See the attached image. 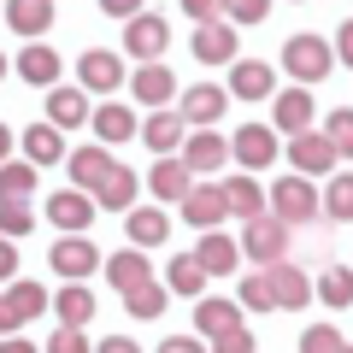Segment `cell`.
I'll use <instances>...</instances> for the list:
<instances>
[{
	"label": "cell",
	"instance_id": "cell-1",
	"mask_svg": "<svg viewBox=\"0 0 353 353\" xmlns=\"http://www.w3.org/2000/svg\"><path fill=\"white\" fill-rule=\"evenodd\" d=\"M265 212L277 218V224H312L318 212H324V201H318V189H312V176H283V183H271L265 189Z\"/></svg>",
	"mask_w": 353,
	"mask_h": 353
},
{
	"label": "cell",
	"instance_id": "cell-2",
	"mask_svg": "<svg viewBox=\"0 0 353 353\" xmlns=\"http://www.w3.org/2000/svg\"><path fill=\"white\" fill-rule=\"evenodd\" d=\"M330 65H336V48H330L324 36H312V30H301V36L283 41V71L294 77V88H312L330 77Z\"/></svg>",
	"mask_w": 353,
	"mask_h": 353
},
{
	"label": "cell",
	"instance_id": "cell-3",
	"mask_svg": "<svg viewBox=\"0 0 353 353\" xmlns=\"http://www.w3.org/2000/svg\"><path fill=\"white\" fill-rule=\"evenodd\" d=\"M241 253H248L253 265H283L289 259V224H277V218L265 212V218H253V224H241Z\"/></svg>",
	"mask_w": 353,
	"mask_h": 353
},
{
	"label": "cell",
	"instance_id": "cell-4",
	"mask_svg": "<svg viewBox=\"0 0 353 353\" xmlns=\"http://www.w3.org/2000/svg\"><path fill=\"white\" fill-rule=\"evenodd\" d=\"M165 48H171V24H165L159 12H141V18H130V24H124V53L136 65H159Z\"/></svg>",
	"mask_w": 353,
	"mask_h": 353
},
{
	"label": "cell",
	"instance_id": "cell-5",
	"mask_svg": "<svg viewBox=\"0 0 353 353\" xmlns=\"http://www.w3.org/2000/svg\"><path fill=\"white\" fill-rule=\"evenodd\" d=\"M112 148H101V141H83V148H71L65 153V171H71V189H83V194H94L112 176Z\"/></svg>",
	"mask_w": 353,
	"mask_h": 353
},
{
	"label": "cell",
	"instance_id": "cell-6",
	"mask_svg": "<svg viewBox=\"0 0 353 353\" xmlns=\"http://www.w3.org/2000/svg\"><path fill=\"white\" fill-rule=\"evenodd\" d=\"M312 118H318L312 88H283V94H271V130L277 136H306Z\"/></svg>",
	"mask_w": 353,
	"mask_h": 353
},
{
	"label": "cell",
	"instance_id": "cell-7",
	"mask_svg": "<svg viewBox=\"0 0 353 353\" xmlns=\"http://www.w3.org/2000/svg\"><path fill=\"white\" fill-rule=\"evenodd\" d=\"M48 265L59 271L65 283H83V277L101 271V248H94L88 236H59V241H53V253H48Z\"/></svg>",
	"mask_w": 353,
	"mask_h": 353
},
{
	"label": "cell",
	"instance_id": "cell-8",
	"mask_svg": "<svg viewBox=\"0 0 353 353\" xmlns=\"http://www.w3.org/2000/svg\"><path fill=\"white\" fill-rule=\"evenodd\" d=\"M77 83H83V94H118L124 88V59L112 48H88L77 59Z\"/></svg>",
	"mask_w": 353,
	"mask_h": 353
},
{
	"label": "cell",
	"instance_id": "cell-9",
	"mask_svg": "<svg viewBox=\"0 0 353 353\" xmlns=\"http://www.w3.org/2000/svg\"><path fill=\"white\" fill-rule=\"evenodd\" d=\"M230 159H236L241 171H265V165L277 159V130L271 124H241L236 136H230Z\"/></svg>",
	"mask_w": 353,
	"mask_h": 353
},
{
	"label": "cell",
	"instance_id": "cell-10",
	"mask_svg": "<svg viewBox=\"0 0 353 353\" xmlns=\"http://www.w3.org/2000/svg\"><path fill=\"white\" fill-rule=\"evenodd\" d=\"M176 159L189 165L194 176H212V171H224V159H230V136H218V130H194V136H183Z\"/></svg>",
	"mask_w": 353,
	"mask_h": 353
},
{
	"label": "cell",
	"instance_id": "cell-11",
	"mask_svg": "<svg viewBox=\"0 0 353 353\" xmlns=\"http://www.w3.org/2000/svg\"><path fill=\"white\" fill-rule=\"evenodd\" d=\"M183 218H189L201 236H206V230H218V224L230 218V194H224V183H194V189L183 194Z\"/></svg>",
	"mask_w": 353,
	"mask_h": 353
},
{
	"label": "cell",
	"instance_id": "cell-12",
	"mask_svg": "<svg viewBox=\"0 0 353 353\" xmlns=\"http://www.w3.org/2000/svg\"><path fill=\"white\" fill-rule=\"evenodd\" d=\"M48 224L65 230V236H83V230L94 224V194H83V189H59V194H48Z\"/></svg>",
	"mask_w": 353,
	"mask_h": 353
},
{
	"label": "cell",
	"instance_id": "cell-13",
	"mask_svg": "<svg viewBox=\"0 0 353 353\" xmlns=\"http://www.w3.org/2000/svg\"><path fill=\"white\" fill-rule=\"evenodd\" d=\"M289 159H294V176H336V148L324 141V130L289 136Z\"/></svg>",
	"mask_w": 353,
	"mask_h": 353
},
{
	"label": "cell",
	"instance_id": "cell-14",
	"mask_svg": "<svg viewBox=\"0 0 353 353\" xmlns=\"http://www.w3.org/2000/svg\"><path fill=\"white\" fill-rule=\"evenodd\" d=\"M224 94H236V101H271V94H277V71L265 59H236Z\"/></svg>",
	"mask_w": 353,
	"mask_h": 353
},
{
	"label": "cell",
	"instance_id": "cell-15",
	"mask_svg": "<svg viewBox=\"0 0 353 353\" xmlns=\"http://www.w3.org/2000/svg\"><path fill=\"white\" fill-rule=\"evenodd\" d=\"M94 141H101V148H118V141H136L141 136V118L130 112L124 101H106V106H94Z\"/></svg>",
	"mask_w": 353,
	"mask_h": 353
},
{
	"label": "cell",
	"instance_id": "cell-16",
	"mask_svg": "<svg viewBox=\"0 0 353 353\" xmlns=\"http://www.w3.org/2000/svg\"><path fill=\"white\" fill-rule=\"evenodd\" d=\"M224 106H230V94L218 83H194L189 94H183V106H176V112H183V124H194V130H212L218 118H224Z\"/></svg>",
	"mask_w": 353,
	"mask_h": 353
},
{
	"label": "cell",
	"instance_id": "cell-17",
	"mask_svg": "<svg viewBox=\"0 0 353 353\" xmlns=\"http://www.w3.org/2000/svg\"><path fill=\"white\" fill-rule=\"evenodd\" d=\"M194 59L201 65H236V24H224V18H218V24H194Z\"/></svg>",
	"mask_w": 353,
	"mask_h": 353
},
{
	"label": "cell",
	"instance_id": "cell-18",
	"mask_svg": "<svg viewBox=\"0 0 353 353\" xmlns=\"http://www.w3.org/2000/svg\"><path fill=\"white\" fill-rule=\"evenodd\" d=\"M265 283H271V294H277V306L283 312H301L306 301H312V277H306L301 265H271V271H265Z\"/></svg>",
	"mask_w": 353,
	"mask_h": 353
},
{
	"label": "cell",
	"instance_id": "cell-19",
	"mask_svg": "<svg viewBox=\"0 0 353 353\" xmlns=\"http://www.w3.org/2000/svg\"><path fill=\"white\" fill-rule=\"evenodd\" d=\"M130 94H136L141 106H153V112H165V101L176 94L171 65H136V77H130Z\"/></svg>",
	"mask_w": 353,
	"mask_h": 353
},
{
	"label": "cell",
	"instance_id": "cell-20",
	"mask_svg": "<svg viewBox=\"0 0 353 353\" xmlns=\"http://www.w3.org/2000/svg\"><path fill=\"white\" fill-rule=\"evenodd\" d=\"M124 236H130V248L148 253V248H159V241L171 236V218H165L159 206H130L124 212Z\"/></svg>",
	"mask_w": 353,
	"mask_h": 353
},
{
	"label": "cell",
	"instance_id": "cell-21",
	"mask_svg": "<svg viewBox=\"0 0 353 353\" xmlns=\"http://www.w3.org/2000/svg\"><path fill=\"white\" fill-rule=\"evenodd\" d=\"M101 271L112 277L118 294H130V289H141V283H153V265H148V253H141V248H124V253H112V259H101Z\"/></svg>",
	"mask_w": 353,
	"mask_h": 353
},
{
	"label": "cell",
	"instance_id": "cell-22",
	"mask_svg": "<svg viewBox=\"0 0 353 353\" xmlns=\"http://www.w3.org/2000/svg\"><path fill=\"white\" fill-rule=\"evenodd\" d=\"M53 312H59V330H88L94 324V289L88 283H65L53 294Z\"/></svg>",
	"mask_w": 353,
	"mask_h": 353
},
{
	"label": "cell",
	"instance_id": "cell-23",
	"mask_svg": "<svg viewBox=\"0 0 353 353\" xmlns=\"http://www.w3.org/2000/svg\"><path fill=\"white\" fill-rule=\"evenodd\" d=\"M18 148H24L30 165H59L65 153H71V148H65V130H53L48 118H41V124H30L24 136H18Z\"/></svg>",
	"mask_w": 353,
	"mask_h": 353
},
{
	"label": "cell",
	"instance_id": "cell-24",
	"mask_svg": "<svg viewBox=\"0 0 353 353\" xmlns=\"http://www.w3.org/2000/svg\"><path fill=\"white\" fill-rule=\"evenodd\" d=\"M148 189H153V201H176V206H183V194L194 189V171L171 153V159H159V165L148 171Z\"/></svg>",
	"mask_w": 353,
	"mask_h": 353
},
{
	"label": "cell",
	"instance_id": "cell-25",
	"mask_svg": "<svg viewBox=\"0 0 353 353\" xmlns=\"http://www.w3.org/2000/svg\"><path fill=\"white\" fill-rule=\"evenodd\" d=\"M194 265H201L206 277H236V236L206 230V236L194 241Z\"/></svg>",
	"mask_w": 353,
	"mask_h": 353
},
{
	"label": "cell",
	"instance_id": "cell-26",
	"mask_svg": "<svg viewBox=\"0 0 353 353\" xmlns=\"http://www.w3.org/2000/svg\"><path fill=\"white\" fill-rule=\"evenodd\" d=\"M6 24L24 41H41L53 30V0H6Z\"/></svg>",
	"mask_w": 353,
	"mask_h": 353
},
{
	"label": "cell",
	"instance_id": "cell-27",
	"mask_svg": "<svg viewBox=\"0 0 353 353\" xmlns=\"http://www.w3.org/2000/svg\"><path fill=\"white\" fill-rule=\"evenodd\" d=\"M236 324H241V306L236 301H224V294H201V301H194V330H201L206 341L224 336V330H236Z\"/></svg>",
	"mask_w": 353,
	"mask_h": 353
},
{
	"label": "cell",
	"instance_id": "cell-28",
	"mask_svg": "<svg viewBox=\"0 0 353 353\" xmlns=\"http://www.w3.org/2000/svg\"><path fill=\"white\" fill-rule=\"evenodd\" d=\"M183 136H189V124H183V112H153L148 124H141V141H148L159 159H171L176 148H183Z\"/></svg>",
	"mask_w": 353,
	"mask_h": 353
},
{
	"label": "cell",
	"instance_id": "cell-29",
	"mask_svg": "<svg viewBox=\"0 0 353 353\" xmlns=\"http://www.w3.org/2000/svg\"><path fill=\"white\" fill-rule=\"evenodd\" d=\"M18 77H24L30 88H59V53L41 48V41H30V48L18 53Z\"/></svg>",
	"mask_w": 353,
	"mask_h": 353
},
{
	"label": "cell",
	"instance_id": "cell-30",
	"mask_svg": "<svg viewBox=\"0 0 353 353\" xmlns=\"http://www.w3.org/2000/svg\"><path fill=\"white\" fill-rule=\"evenodd\" d=\"M224 194H230V212H236L241 224L265 218V183H259V176H248V171H241V176H230V183H224Z\"/></svg>",
	"mask_w": 353,
	"mask_h": 353
},
{
	"label": "cell",
	"instance_id": "cell-31",
	"mask_svg": "<svg viewBox=\"0 0 353 353\" xmlns=\"http://www.w3.org/2000/svg\"><path fill=\"white\" fill-rule=\"evenodd\" d=\"M141 194V176L130 171V165H112V176H106L101 189H94V206H112V212H130Z\"/></svg>",
	"mask_w": 353,
	"mask_h": 353
},
{
	"label": "cell",
	"instance_id": "cell-32",
	"mask_svg": "<svg viewBox=\"0 0 353 353\" xmlns=\"http://www.w3.org/2000/svg\"><path fill=\"white\" fill-rule=\"evenodd\" d=\"M48 124L53 130L88 124V94H83V88H48Z\"/></svg>",
	"mask_w": 353,
	"mask_h": 353
},
{
	"label": "cell",
	"instance_id": "cell-33",
	"mask_svg": "<svg viewBox=\"0 0 353 353\" xmlns=\"http://www.w3.org/2000/svg\"><path fill=\"white\" fill-rule=\"evenodd\" d=\"M206 283H212V277L194 265V253H176V259L165 265V289H171V294H189V301H201Z\"/></svg>",
	"mask_w": 353,
	"mask_h": 353
},
{
	"label": "cell",
	"instance_id": "cell-34",
	"mask_svg": "<svg viewBox=\"0 0 353 353\" xmlns=\"http://www.w3.org/2000/svg\"><path fill=\"white\" fill-rule=\"evenodd\" d=\"M312 301H324L330 312H341V306H353V265H330L324 277L312 283Z\"/></svg>",
	"mask_w": 353,
	"mask_h": 353
},
{
	"label": "cell",
	"instance_id": "cell-35",
	"mask_svg": "<svg viewBox=\"0 0 353 353\" xmlns=\"http://www.w3.org/2000/svg\"><path fill=\"white\" fill-rule=\"evenodd\" d=\"M318 201H324L330 224H353V171H336V176H330V189L318 194Z\"/></svg>",
	"mask_w": 353,
	"mask_h": 353
},
{
	"label": "cell",
	"instance_id": "cell-36",
	"mask_svg": "<svg viewBox=\"0 0 353 353\" xmlns=\"http://www.w3.org/2000/svg\"><path fill=\"white\" fill-rule=\"evenodd\" d=\"M36 194V165L30 159H6L0 165V201H30Z\"/></svg>",
	"mask_w": 353,
	"mask_h": 353
},
{
	"label": "cell",
	"instance_id": "cell-37",
	"mask_svg": "<svg viewBox=\"0 0 353 353\" xmlns=\"http://www.w3.org/2000/svg\"><path fill=\"white\" fill-rule=\"evenodd\" d=\"M165 301H171V289H165V283H141V289L124 294V312H130V318H148V324H153V318L165 312Z\"/></svg>",
	"mask_w": 353,
	"mask_h": 353
},
{
	"label": "cell",
	"instance_id": "cell-38",
	"mask_svg": "<svg viewBox=\"0 0 353 353\" xmlns=\"http://www.w3.org/2000/svg\"><path fill=\"white\" fill-rule=\"evenodd\" d=\"M324 141L336 148V159H353V106H330V118H324Z\"/></svg>",
	"mask_w": 353,
	"mask_h": 353
},
{
	"label": "cell",
	"instance_id": "cell-39",
	"mask_svg": "<svg viewBox=\"0 0 353 353\" xmlns=\"http://www.w3.org/2000/svg\"><path fill=\"white\" fill-rule=\"evenodd\" d=\"M6 306H12L18 318H36V312H48V289L41 283H6Z\"/></svg>",
	"mask_w": 353,
	"mask_h": 353
},
{
	"label": "cell",
	"instance_id": "cell-40",
	"mask_svg": "<svg viewBox=\"0 0 353 353\" xmlns=\"http://www.w3.org/2000/svg\"><path fill=\"white\" fill-rule=\"evenodd\" d=\"M236 306H241V312H277V294H271L265 271H259V277H241V289H236Z\"/></svg>",
	"mask_w": 353,
	"mask_h": 353
},
{
	"label": "cell",
	"instance_id": "cell-41",
	"mask_svg": "<svg viewBox=\"0 0 353 353\" xmlns=\"http://www.w3.org/2000/svg\"><path fill=\"white\" fill-rule=\"evenodd\" d=\"M36 230V212H30V201H0V236H30Z\"/></svg>",
	"mask_w": 353,
	"mask_h": 353
},
{
	"label": "cell",
	"instance_id": "cell-42",
	"mask_svg": "<svg viewBox=\"0 0 353 353\" xmlns=\"http://www.w3.org/2000/svg\"><path fill=\"white\" fill-rule=\"evenodd\" d=\"M347 341H341V330H330V324H312V330H301V353H341Z\"/></svg>",
	"mask_w": 353,
	"mask_h": 353
},
{
	"label": "cell",
	"instance_id": "cell-43",
	"mask_svg": "<svg viewBox=\"0 0 353 353\" xmlns=\"http://www.w3.org/2000/svg\"><path fill=\"white\" fill-rule=\"evenodd\" d=\"M271 0H224V24H265Z\"/></svg>",
	"mask_w": 353,
	"mask_h": 353
},
{
	"label": "cell",
	"instance_id": "cell-44",
	"mask_svg": "<svg viewBox=\"0 0 353 353\" xmlns=\"http://www.w3.org/2000/svg\"><path fill=\"white\" fill-rule=\"evenodd\" d=\"M212 353H259V341H253L248 324H236V330H224V336H212Z\"/></svg>",
	"mask_w": 353,
	"mask_h": 353
},
{
	"label": "cell",
	"instance_id": "cell-45",
	"mask_svg": "<svg viewBox=\"0 0 353 353\" xmlns=\"http://www.w3.org/2000/svg\"><path fill=\"white\" fill-rule=\"evenodd\" d=\"M48 353H94V347H88V330H53Z\"/></svg>",
	"mask_w": 353,
	"mask_h": 353
},
{
	"label": "cell",
	"instance_id": "cell-46",
	"mask_svg": "<svg viewBox=\"0 0 353 353\" xmlns=\"http://www.w3.org/2000/svg\"><path fill=\"white\" fill-rule=\"evenodd\" d=\"M176 6H183L194 24H218V18H224V0H176Z\"/></svg>",
	"mask_w": 353,
	"mask_h": 353
},
{
	"label": "cell",
	"instance_id": "cell-47",
	"mask_svg": "<svg viewBox=\"0 0 353 353\" xmlns=\"http://www.w3.org/2000/svg\"><path fill=\"white\" fill-rule=\"evenodd\" d=\"M159 353H212V347H206L201 336H165V341H159Z\"/></svg>",
	"mask_w": 353,
	"mask_h": 353
},
{
	"label": "cell",
	"instance_id": "cell-48",
	"mask_svg": "<svg viewBox=\"0 0 353 353\" xmlns=\"http://www.w3.org/2000/svg\"><path fill=\"white\" fill-rule=\"evenodd\" d=\"M12 277H18V241L0 236V283H12Z\"/></svg>",
	"mask_w": 353,
	"mask_h": 353
},
{
	"label": "cell",
	"instance_id": "cell-49",
	"mask_svg": "<svg viewBox=\"0 0 353 353\" xmlns=\"http://www.w3.org/2000/svg\"><path fill=\"white\" fill-rule=\"evenodd\" d=\"M101 12H112V18H141V0H101Z\"/></svg>",
	"mask_w": 353,
	"mask_h": 353
},
{
	"label": "cell",
	"instance_id": "cell-50",
	"mask_svg": "<svg viewBox=\"0 0 353 353\" xmlns=\"http://www.w3.org/2000/svg\"><path fill=\"white\" fill-rule=\"evenodd\" d=\"M336 59H341V65H353V18L336 30Z\"/></svg>",
	"mask_w": 353,
	"mask_h": 353
},
{
	"label": "cell",
	"instance_id": "cell-51",
	"mask_svg": "<svg viewBox=\"0 0 353 353\" xmlns=\"http://www.w3.org/2000/svg\"><path fill=\"white\" fill-rule=\"evenodd\" d=\"M94 353H141V347H136V341H130V336H106V341H101V347H94Z\"/></svg>",
	"mask_w": 353,
	"mask_h": 353
},
{
	"label": "cell",
	"instance_id": "cell-52",
	"mask_svg": "<svg viewBox=\"0 0 353 353\" xmlns=\"http://www.w3.org/2000/svg\"><path fill=\"white\" fill-rule=\"evenodd\" d=\"M18 324H24V318H18V312H12V306H6V294H0V336H12V330H18Z\"/></svg>",
	"mask_w": 353,
	"mask_h": 353
},
{
	"label": "cell",
	"instance_id": "cell-53",
	"mask_svg": "<svg viewBox=\"0 0 353 353\" xmlns=\"http://www.w3.org/2000/svg\"><path fill=\"white\" fill-rule=\"evenodd\" d=\"M0 353H36V341H24V336H6V341H0Z\"/></svg>",
	"mask_w": 353,
	"mask_h": 353
},
{
	"label": "cell",
	"instance_id": "cell-54",
	"mask_svg": "<svg viewBox=\"0 0 353 353\" xmlns=\"http://www.w3.org/2000/svg\"><path fill=\"white\" fill-rule=\"evenodd\" d=\"M12 148H18V136H12V130H6V124H0V165L12 159Z\"/></svg>",
	"mask_w": 353,
	"mask_h": 353
},
{
	"label": "cell",
	"instance_id": "cell-55",
	"mask_svg": "<svg viewBox=\"0 0 353 353\" xmlns=\"http://www.w3.org/2000/svg\"><path fill=\"white\" fill-rule=\"evenodd\" d=\"M0 83H6V59H0Z\"/></svg>",
	"mask_w": 353,
	"mask_h": 353
},
{
	"label": "cell",
	"instance_id": "cell-56",
	"mask_svg": "<svg viewBox=\"0 0 353 353\" xmlns=\"http://www.w3.org/2000/svg\"><path fill=\"white\" fill-rule=\"evenodd\" d=\"M341 353H353V347H341Z\"/></svg>",
	"mask_w": 353,
	"mask_h": 353
}]
</instances>
